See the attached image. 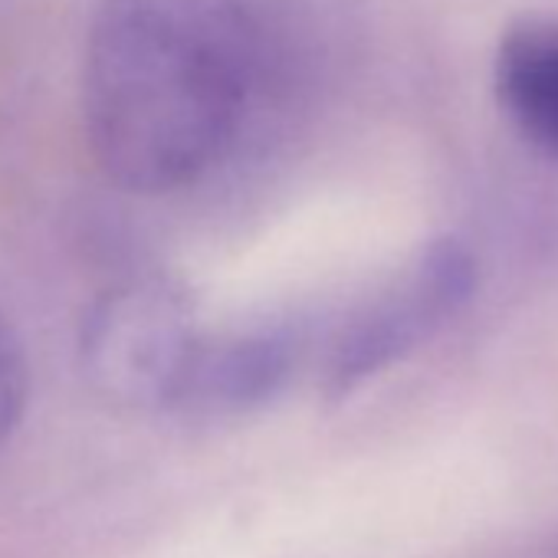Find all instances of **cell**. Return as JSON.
<instances>
[{"label": "cell", "instance_id": "4", "mask_svg": "<svg viewBox=\"0 0 558 558\" xmlns=\"http://www.w3.org/2000/svg\"><path fill=\"white\" fill-rule=\"evenodd\" d=\"M290 345L279 336L240 332L207 339L187 372L174 414L220 421L266 404L290 378Z\"/></svg>", "mask_w": 558, "mask_h": 558}, {"label": "cell", "instance_id": "7", "mask_svg": "<svg viewBox=\"0 0 558 558\" xmlns=\"http://www.w3.org/2000/svg\"><path fill=\"white\" fill-rule=\"evenodd\" d=\"M551 558H558V551H555V555H551Z\"/></svg>", "mask_w": 558, "mask_h": 558}, {"label": "cell", "instance_id": "3", "mask_svg": "<svg viewBox=\"0 0 558 558\" xmlns=\"http://www.w3.org/2000/svg\"><path fill=\"white\" fill-rule=\"evenodd\" d=\"M476 263L457 240L421 250L391 283L368 300L332 345L326 391L349 398L395 362L434 339L473 296Z\"/></svg>", "mask_w": 558, "mask_h": 558}, {"label": "cell", "instance_id": "1", "mask_svg": "<svg viewBox=\"0 0 558 558\" xmlns=\"http://www.w3.org/2000/svg\"><path fill=\"white\" fill-rule=\"evenodd\" d=\"M250 0H99L83 53V129L125 191L168 194L230 145L256 73Z\"/></svg>", "mask_w": 558, "mask_h": 558}, {"label": "cell", "instance_id": "6", "mask_svg": "<svg viewBox=\"0 0 558 558\" xmlns=\"http://www.w3.org/2000/svg\"><path fill=\"white\" fill-rule=\"evenodd\" d=\"M27 398H31V365L17 329L0 313V450L8 447V440L21 427Z\"/></svg>", "mask_w": 558, "mask_h": 558}, {"label": "cell", "instance_id": "5", "mask_svg": "<svg viewBox=\"0 0 558 558\" xmlns=\"http://www.w3.org/2000/svg\"><path fill=\"white\" fill-rule=\"evenodd\" d=\"M496 96L512 125L558 158V21H522L496 50Z\"/></svg>", "mask_w": 558, "mask_h": 558}, {"label": "cell", "instance_id": "2", "mask_svg": "<svg viewBox=\"0 0 558 558\" xmlns=\"http://www.w3.org/2000/svg\"><path fill=\"white\" fill-rule=\"evenodd\" d=\"M204 332L191 303L161 279H132L96 300L80 359L89 385L122 408L174 411Z\"/></svg>", "mask_w": 558, "mask_h": 558}]
</instances>
